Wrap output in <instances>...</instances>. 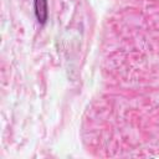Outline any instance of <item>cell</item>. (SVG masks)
Wrapping results in <instances>:
<instances>
[{
	"label": "cell",
	"instance_id": "obj_1",
	"mask_svg": "<svg viewBox=\"0 0 159 159\" xmlns=\"http://www.w3.org/2000/svg\"><path fill=\"white\" fill-rule=\"evenodd\" d=\"M34 9H35V15L39 24L45 25L48 19L47 0H34Z\"/></svg>",
	"mask_w": 159,
	"mask_h": 159
}]
</instances>
